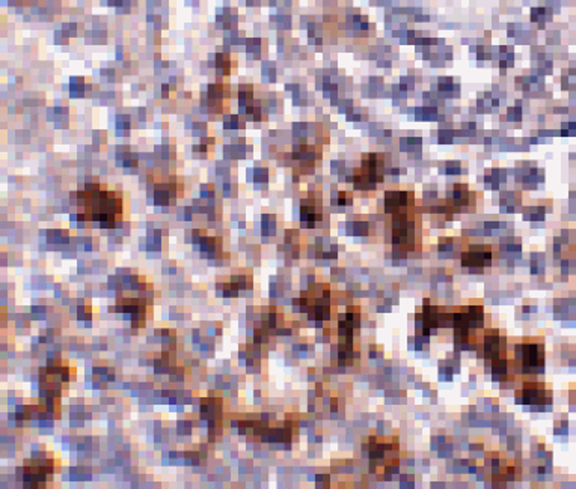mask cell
<instances>
[{"mask_svg": "<svg viewBox=\"0 0 576 489\" xmlns=\"http://www.w3.org/2000/svg\"><path fill=\"white\" fill-rule=\"evenodd\" d=\"M416 220L409 212H394L392 217V241L396 246L413 250L416 242Z\"/></svg>", "mask_w": 576, "mask_h": 489, "instance_id": "obj_1", "label": "cell"}]
</instances>
